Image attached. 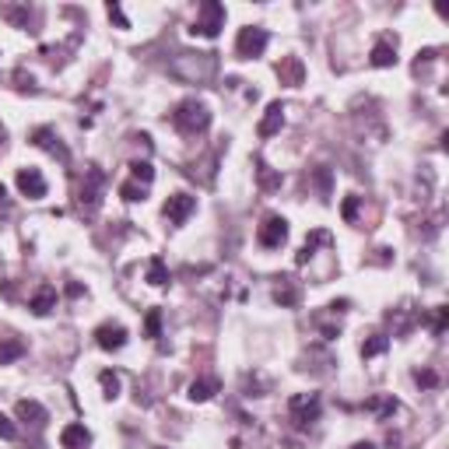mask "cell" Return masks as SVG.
<instances>
[{
	"label": "cell",
	"mask_w": 449,
	"mask_h": 449,
	"mask_svg": "<svg viewBox=\"0 0 449 449\" xmlns=\"http://www.w3.org/2000/svg\"><path fill=\"white\" fill-rule=\"evenodd\" d=\"M172 123H176L179 133L197 137V133H204L207 126H211V109H207L204 102H197V99H186V102H179L172 109Z\"/></svg>",
	"instance_id": "6da1fadb"
},
{
	"label": "cell",
	"mask_w": 449,
	"mask_h": 449,
	"mask_svg": "<svg viewBox=\"0 0 449 449\" xmlns=\"http://www.w3.org/2000/svg\"><path fill=\"white\" fill-rule=\"evenodd\" d=\"M214 67H218L214 53H183V56L172 64V71H176L179 78H186V81H197V84H204L207 78L214 74Z\"/></svg>",
	"instance_id": "7a4b0ae2"
},
{
	"label": "cell",
	"mask_w": 449,
	"mask_h": 449,
	"mask_svg": "<svg viewBox=\"0 0 449 449\" xmlns=\"http://www.w3.org/2000/svg\"><path fill=\"white\" fill-rule=\"evenodd\" d=\"M221 29H225V7L214 4V0L201 4V14H197V21H193L190 32H193V36H204V39H214Z\"/></svg>",
	"instance_id": "3957f363"
},
{
	"label": "cell",
	"mask_w": 449,
	"mask_h": 449,
	"mask_svg": "<svg viewBox=\"0 0 449 449\" xmlns=\"http://www.w3.org/2000/svg\"><path fill=\"white\" fill-rule=\"evenodd\" d=\"M267 42H271L267 29L246 25V29H239V39H236V53H239V60H253V56H263Z\"/></svg>",
	"instance_id": "277c9868"
},
{
	"label": "cell",
	"mask_w": 449,
	"mask_h": 449,
	"mask_svg": "<svg viewBox=\"0 0 449 449\" xmlns=\"http://www.w3.org/2000/svg\"><path fill=\"white\" fill-rule=\"evenodd\" d=\"M102 190H106V176H102V168H88L84 172V183H81V211H99L102 204Z\"/></svg>",
	"instance_id": "5b68a950"
},
{
	"label": "cell",
	"mask_w": 449,
	"mask_h": 449,
	"mask_svg": "<svg viewBox=\"0 0 449 449\" xmlns=\"http://www.w3.org/2000/svg\"><path fill=\"white\" fill-rule=\"evenodd\" d=\"M256 239H260L263 249H278V246L288 239V221L281 218V214H267L263 225L256 228Z\"/></svg>",
	"instance_id": "8992f818"
},
{
	"label": "cell",
	"mask_w": 449,
	"mask_h": 449,
	"mask_svg": "<svg viewBox=\"0 0 449 449\" xmlns=\"http://www.w3.org/2000/svg\"><path fill=\"white\" fill-rule=\"evenodd\" d=\"M288 408H291V418H295V425H313L316 418H320V397L316 393H295L291 400H288Z\"/></svg>",
	"instance_id": "52a82bcc"
},
{
	"label": "cell",
	"mask_w": 449,
	"mask_h": 449,
	"mask_svg": "<svg viewBox=\"0 0 449 449\" xmlns=\"http://www.w3.org/2000/svg\"><path fill=\"white\" fill-rule=\"evenodd\" d=\"M197 211V197H190V193H172L168 201H165V218H168V225H186V218Z\"/></svg>",
	"instance_id": "ba28073f"
},
{
	"label": "cell",
	"mask_w": 449,
	"mask_h": 449,
	"mask_svg": "<svg viewBox=\"0 0 449 449\" xmlns=\"http://www.w3.org/2000/svg\"><path fill=\"white\" fill-rule=\"evenodd\" d=\"M32 144L36 148H42V151H49L53 158H60V162L67 165L71 162V155H67V148H64V141L49 130V126H39V130H32Z\"/></svg>",
	"instance_id": "9c48e42d"
},
{
	"label": "cell",
	"mask_w": 449,
	"mask_h": 449,
	"mask_svg": "<svg viewBox=\"0 0 449 449\" xmlns=\"http://www.w3.org/2000/svg\"><path fill=\"white\" fill-rule=\"evenodd\" d=\"M18 190H21L29 201L46 197V179H42L39 168H18Z\"/></svg>",
	"instance_id": "30bf717a"
},
{
	"label": "cell",
	"mask_w": 449,
	"mask_h": 449,
	"mask_svg": "<svg viewBox=\"0 0 449 449\" xmlns=\"http://www.w3.org/2000/svg\"><path fill=\"white\" fill-rule=\"evenodd\" d=\"M95 344L102 351H120L123 344H126V330L120 323H102V327L95 330Z\"/></svg>",
	"instance_id": "8fae6325"
},
{
	"label": "cell",
	"mask_w": 449,
	"mask_h": 449,
	"mask_svg": "<svg viewBox=\"0 0 449 449\" xmlns=\"http://www.w3.org/2000/svg\"><path fill=\"white\" fill-rule=\"evenodd\" d=\"M368 64H372V67H393V64H397V42L390 39V36H383V39L372 46Z\"/></svg>",
	"instance_id": "7c38bea8"
},
{
	"label": "cell",
	"mask_w": 449,
	"mask_h": 449,
	"mask_svg": "<svg viewBox=\"0 0 449 449\" xmlns=\"http://www.w3.org/2000/svg\"><path fill=\"white\" fill-rule=\"evenodd\" d=\"M330 243H333V236H330L327 228H316V232H309V239H306V246L298 249L295 263H298V267H306V263L316 256V246H330Z\"/></svg>",
	"instance_id": "4fadbf2b"
},
{
	"label": "cell",
	"mask_w": 449,
	"mask_h": 449,
	"mask_svg": "<svg viewBox=\"0 0 449 449\" xmlns=\"http://www.w3.org/2000/svg\"><path fill=\"white\" fill-rule=\"evenodd\" d=\"M278 78H281V84L298 88V84L306 81V67H302V60H298V56H285V60L278 64Z\"/></svg>",
	"instance_id": "5bb4252c"
},
{
	"label": "cell",
	"mask_w": 449,
	"mask_h": 449,
	"mask_svg": "<svg viewBox=\"0 0 449 449\" xmlns=\"http://www.w3.org/2000/svg\"><path fill=\"white\" fill-rule=\"evenodd\" d=\"M281 123H285V106H281V102H271L263 123L256 126V133H260V137H274V133L281 130Z\"/></svg>",
	"instance_id": "9a60e30c"
},
{
	"label": "cell",
	"mask_w": 449,
	"mask_h": 449,
	"mask_svg": "<svg viewBox=\"0 0 449 449\" xmlns=\"http://www.w3.org/2000/svg\"><path fill=\"white\" fill-rule=\"evenodd\" d=\"M29 309L36 313V316H46L49 309H56V288L53 285H42L36 295H32V302H29Z\"/></svg>",
	"instance_id": "2e32d148"
},
{
	"label": "cell",
	"mask_w": 449,
	"mask_h": 449,
	"mask_svg": "<svg viewBox=\"0 0 449 449\" xmlns=\"http://www.w3.org/2000/svg\"><path fill=\"white\" fill-rule=\"evenodd\" d=\"M88 443H91V435H88L84 425H67V428L60 432V446L64 449H84Z\"/></svg>",
	"instance_id": "e0dca14e"
},
{
	"label": "cell",
	"mask_w": 449,
	"mask_h": 449,
	"mask_svg": "<svg viewBox=\"0 0 449 449\" xmlns=\"http://www.w3.org/2000/svg\"><path fill=\"white\" fill-rule=\"evenodd\" d=\"M18 418L21 421H32V425H46V408L42 404H36V400H18Z\"/></svg>",
	"instance_id": "ac0fdd59"
},
{
	"label": "cell",
	"mask_w": 449,
	"mask_h": 449,
	"mask_svg": "<svg viewBox=\"0 0 449 449\" xmlns=\"http://www.w3.org/2000/svg\"><path fill=\"white\" fill-rule=\"evenodd\" d=\"M218 393V379H197V383H190V400L193 404H204Z\"/></svg>",
	"instance_id": "d6986e66"
},
{
	"label": "cell",
	"mask_w": 449,
	"mask_h": 449,
	"mask_svg": "<svg viewBox=\"0 0 449 449\" xmlns=\"http://www.w3.org/2000/svg\"><path fill=\"white\" fill-rule=\"evenodd\" d=\"M25 355V344L18 340V337H7L4 344H0V365H11V362H18Z\"/></svg>",
	"instance_id": "ffe728a7"
},
{
	"label": "cell",
	"mask_w": 449,
	"mask_h": 449,
	"mask_svg": "<svg viewBox=\"0 0 449 449\" xmlns=\"http://www.w3.org/2000/svg\"><path fill=\"white\" fill-rule=\"evenodd\" d=\"M390 348V337L386 333H372L365 344H362V358H375V355H383Z\"/></svg>",
	"instance_id": "44dd1931"
},
{
	"label": "cell",
	"mask_w": 449,
	"mask_h": 449,
	"mask_svg": "<svg viewBox=\"0 0 449 449\" xmlns=\"http://www.w3.org/2000/svg\"><path fill=\"white\" fill-rule=\"evenodd\" d=\"M148 281L155 288L168 285V271H165V260L162 256H151V263H148Z\"/></svg>",
	"instance_id": "7402d4cb"
},
{
	"label": "cell",
	"mask_w": 449,
	"mask_h": 449,
	"mask_svg": "<svg viewBox=\"0 0 449 449\" xmlns=\"http://www.w3.org/2000/svg\"><path fill=\"white\" fill-rule=\"evenodd\" d=\"M274 302L278 306H285V309H291V306H298V288L295 285H281V288H274Z\"/></svg>",
	"instance_id": "603a6c76"
},
{
	"label": "cell",
	"mask_w": 449,
	"mask_h": 449,
	"mask_svg": "<svg viewBox=\"0 0 449 449\" xmlns=\"http://www.w3.org/2000/svg\"><path fill=\"white\" fill-rule=\"evenodd\" d=\"M256 176H260V186H263V190H278V186L285 183V179H281L278 172H271V168L260 162V158H256Z\"/></svg>",
	"instance_id": "cb8c5ba5"
},
{
	"label": "cell",
	"mask_w": 449,
	"mask_h": 449,
	"mask_svg": "<svg viewBox=\"0 0 449 449\" xmlns=\"http://www.w3.org/2000/svg\"><path fill=\"white\" fill-rule=\"evenodd\" d=\"M144 193H148V186H144V183H137V179H130V183H123V186H120V197H123V201H130V204L144 201Z\"/></svg>",
	"instance_id": "d4e9b609"
},
{
	"label": "cell",
	"mask_w": 449,
	"mask_h": 449,
	"mask_svg": "<svg viewBox=\"0 0 449 449\" xmlns=\"http://www.w3.org/2000/svg\"><path fill=\"white\" fill-rule=\"evenodd\" d=\"M144 333H148L151 340L162 337V309H148V316H144Z\"/></svg>",
	"instance_id": "484cf974"
},
{
	"label": "cell",
	"mask_w": 449,
	"mask_h": 449,
	"mask_svg": "<svg viewBox=\"0 0 449 449\" xmlns=\"http://www.w3.org/2000/svg\"><path fill=\"white\" fill-rule=\"evenodd\" d=\"M358 204H362V197H355V193H351V197H344V204H340V218H344L348 225H355V221H358Z\"/></svg>",
	"instance_id": "4316f807"
},
{
	"label": "cell",
	"mask_w": 449,
	"mask_h": 449,
	"mask_svg": "<svg viewBox=\"0 0 449 449\" xmlns=\"http://www.w3.org/2000/svg\"><path fill=\"white\" fill-rule=\"evenodd\" d=\"M130 172H133V179H137V183H144V186H151V179H155L151 162H130Z\"/></svg>",
	"instance_id": "83f0119b"
},
{
	"label": "cell",
	"mask_w": 449,
	"mask_h": 449,
	"mask_svg": "<svg viewBox=\"0 0 449 449\" xmlns=\"http://www.w3.org/2000/svg\"><path fill=\"white\" fill-rule=\"evenodd\" d=\"M99 383H102L106 397H120V375H116V372H109V368H106V372L99 375Z\"/></svg>",
	"instance_id": "f1b7e54d"
},
{
	"label": "cell",
	"mask_w": 449,
	"mask_h": 449,
	"mask_svg": "<svg viewBox=\"0 0 449 449\" xmlns=\"http://www.w3.org/2000/svg\"><path fill=\"white\" fill-rule=\"evenodd\" d=\"M4 18L14 21L18 29H29V7H4Z\"/></svg>",
	"instance_id": "f546056e"
},
{
	"label": "cell",
	"mask_w": 449,
	"mask_h": 449,
	"mask_svg": "<svg viewBox=\"0 0 449 449\" xmlns=\"http://www.w3.org/2000/svg\"><path fill=\"white\" fill-rule=\"evenodd\" d=\"M368 408H372V410H379V418H383V421H386V418H390V414H397V408H400V404H397V400H393V397H383V400H372V404H368Z\"/></svg>",
	"instance_id": "4dcf8cb0"
},
{
	"label": "cell",
	"mask_w": 449,
	"mask_h": 449,
	"mask_svg": "<svg viewBox=\"0 0 449 449\" xmlns=\"http://www.w3.org/2000/svg\"><path fill=\"white\" fill-rule=\"evenodd\" d=\"M414 383L425 386V390H435V386H439V375H435L432 368H418V372H414Z\"/></svg>",
	"instance_id": "1f68e13d"
},
{
	"label": "cell",
	"mask_w": 449,
	"mask_h": 449,
	"mask_svg": "<svg viewBox=\"0 0 449 449\" xmlns=\"http://www.w3.org/2000/svg\"><path fill=\"white\" fill-rule=\"evenodd\" d=\"M446 320H449V309H446V306H435V323H432V333H435V337H443Z\"/></svg>",
	"instance_id": "d6a6232c"
},
{
	"label": "cell",
	"mask_w": 449,
	"mask_h": 449,
	"mask_svg": "<svg viewBox=\"0 0 449 449\" xmlns=\"http://www.w3.org/2000/svg\"><path fill=\"white\" fill-rule=\"evenodd\" d=\"M0 439H7V443H11V439H18V428H14L4 414H0Z\"/></svg>",
	"instance_id": "836d02e7"
},
{
	"label": "cell",
	"mask_w": 449,
	"mask_h": 449,
	"mask_svg": "<svg viewBox=\"0 0 449 449\" xmlns=\"http://www.w3.org/2000/svg\"><path fill=\"white\" fill-rule=\"evenodd\" d=\"M106 11H109V18H113V21H116V25H120V29H130V25H126V18H123L120 4H109V7H106Z\"/></svg>",
	"instance_id": "e575fe53"
},
{
	"label": "cell",
	"mask_w": 449,
	"mask_h": 449,
	"mask_svg": "<svg viewBox=\"0 0 449 449\" xmlns=\"http://www.w3.org/2000/svg\"><path fill=\"white\" fill-rule=\"evenodd\" d=\"M0 214H11V201H7V186L0 183Z\"/></svg>",
	"instance_id": "d590c367"
},
{
	"label": "cell",
	"mask_w": 449,
	"mask_h": 449,
	"mask_svg": "<svg viewBox=\"0 0 449 449\" xmlns=\"http://www.w3.org/2000/svg\"><path fill=\"white\" fill-rule=\"evenodd\" d=\"M351 449H375V446H372V443H355Z\"/></svg>",
	"instance_id": "8d00e7d4"
}]
</instances>
